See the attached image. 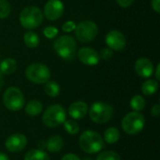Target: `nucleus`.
Masks as SVG:
<instances>
[{
	"label": "nucleus",
	"mask_w": 160,
	"mask_h": 160,
	"mask_svg": "<svg viewBox=\"0 0 160 160\" xmlns=\"http://www.w3.org/2000/svg\"><path fill=\"white\" fill-rule=\"evenodd\" d=\"M96 160H121V157L114 151H104L98 155Z\"/></svg>",
	"instance_id": "26"
},
{
	"label": "nucleus",
	"mask_w": 160,
	"mask_h": 160,
	"mask_svg": "<svg viewBox=\"0 0 160 160\" xmlns=\"http://www.w3.org/2000/svg\"><path fill=\"white\" fill-rule=\"evenodd\" d=\"M27 144V139L23 134H12L6 140L5 146L10 153H19L22 151Z\"/></svg>",
	"instance_id": "11"
},
{
	"label": "nucleus",
	"mask_w": 160,
	"mask_h": 160,
	"mask_svg": "<svg viewBox=\"0 0 160 160\" xmlns=\"http://www.w3.org/2000/svg\"><path fill=\"white\" fill-rule=\"evenodd\" d=\"M107 46L112 51H122L126 48L127 40L124 34L118 30H111L105 38Z\"/></svg>",
	"instance_id": "10"
},
{
	"label": "nucleus",
	"mask_w": 160,
	"mask_h": 160,
	"mask_svg": "<svg viewBox=\"0 0 160 160\" xmlns=\"http://www.w3.org/2000/svg\"><path fill=\"white\" fill-rule=\"evenodd\" d=\"M61 160H81V158L77 156V155H75V154H66Z\"/></svg>",
	"instance_id": "33"
},
{
	"label": "nucleus",
	"mask_w": 160,
	"mask_h": 160,
	"mask_svg": "<svg viewBox=\"0 0 160 160\" xmlns=\"http://www.w3.org/2000/svg\"><path fill=\"white\" fill-rule=\"evenodd\" d=\"M24 160H50V158L46 152L40 149H33L25 154Z\"/></svg>",
	"instance_id": "22"
},
{
	"label": "nucleus",
	"mask_w": 160,
	"mask_h": 160,
	"mask_svg": "<svg viewBox=\"0 0 160 160\" xmlns=\"http://www.w3.org/2000/svg\"><path fill=\"white\" fill-rule=\"evenodd\" d=\"M17 68V62L13 58H6L0 63V72L4 75H10L14 73Z\"/></svg>",
	"instance_id": "18"
},
{
	"label": "nucleus",
	"mask_w": 160,
	"mask_h": 160,
	"mask_svg": "<svg viewBox=\"0 0 160 160\" xmlns=\"http://www.w3.org/2000/svg\"><path fill=\"white\" fill-rule=\"evenodd\" d=\"M44 91L51 98H56L60 94V86L54 81H48L44 83Z\"/></svg>",
	"instance_id": "23"
},
{
	"label": "nucleus",
	"mask_w": 160,
	"mask_h": 160,
	"mask_svg": "<svg viewBox=\"0 0 160 160\" xmlns=\"http://www.w3.org/2000/svg\"><path fill=\"white\" fill-rule=\"evenodd\" d=\"M151 114H152L154 117H156V118L159 117V115H160L159 104H156V105H154V106L152 107V109H151Z\"/></svg>",
	"instance_id": "31"
},
{
	"label": "nucleus",
	"mask_w": 160,
	"mask_h": 160,
	"mask_svg": "<svg viewBox=\"0 0 160 160\" xmlns=\"http://www.w3.org/2000/svg\"><path fill=\"white\" fill-rule=\"evenodd\" d=\"M99 54V57L103 60H110L112 55H113V51L111 50L110 48H104L100 51V52L98 53Z\"/></svg>",
	"instance_id": "29"
},
{
	"label": "nucleus",
	"mask_w": 160,
	"mask_h": 160,
	"mask_svg": "<svg viewBox=\"0 0 160 160\" xmlns=\"http://www.w3.org/2000/svg\"><path fill=\"white\" fill-rule=\"evenodd\" d=\"M11 7L7 0H0V19L8 18L10 14Z\"/></svg>",
	"instance_id": "27"
},
{
	"label": "nucleus",
	"mask_w": 160,
	"mask_h": 160,
	"mask_svg": "<svg viewBox=\"0 0 160 160\" xmlns=\"http://www.w3.org/2000/svg\"><path fill=\"white\" fill-rule=\"evenodd\" d=\"M25 77L33 83L42 84L50 81L51 71L46 65L34 63L27 67L25 70Z\"/></svg>",
	"instance_id": "8"
},
{
	"label": "nucleus",
	"mask_w": 160,
	"mask_h": 160,
	"mask_svg": "<svg viewBox=\"0 0 160 160\" xmlns=\"http://www.w3.org/2000/svg\"><path fill=\"white\" fill-rule=\"evenodd\" d=\"M134 0H116L118 5L122 8H128L132 5Z\"/></svg>",
	"instance_id": "32"
},
{
	"label": "nucleus",
	"mask_w": 160,
	"mask_h": 160,
	"mask_svg": "<svg viewBox=\"0 0 160 160\" xmlns=\"http://www.w3.org/2000/svg\"><path fill=\"white\" fill-rule=\"evenodd\" d=\"M63 146H64V141L62 137L58 135H53L50 137L46 142V149L52 154L60 152Z\"/></svg>",
	"instance_id": "16"
},
{
	"label": "nucleus",
	"mask_w": 160,
	"mask_h": 160,
	"mask_svg": "<svg viewBox=\"0 0 160 160\" xmlns=\"http://www.w3.org/2000/svg\"><path fill=\"white\" fill-rule=\"evenodd\" d=\"M63 126H64V128L67 131V133H68L70 135H76L80 131V127L75 120H67L66 119L65 122L63 123Z\"/></svg>",
	"instance_id": "25"
},
{
	"label": "nucleus",
	"mask_w": 160,
	"mask_h": 160,
	"mask_svg": "<svg viewBox=\"0 0 160 160\" xmlns=\"http://www.w3.org/2000/svg\"><path fill=\"white\" fill-rule=\"evenodd\" d=\"M135 71L142 78H150L154 74L155 68L151 60L141 57L135 63Z\"/></svg>",
	"instance_id": "14"
},
{
	"label": "nucleus",
	"mask_w": 160,
	"mask_h": 160,
	"mask_svg": "<svg viewBox=\"0 0 160 160\" xmlns=\"http://www.w3.org/2000/svg\"><path fill=\"white\" fill-rule=\"evenodd\" d=\"M151 5H152V8L153 9L157 12V13H159L160 12V0H152L151 2Z\"/></svg>",
	"instance_id": "34"
},
{
	"label": "nucleus",
	"mask_w": 160,
	"mask_h": 160,
	"mask_svg": "<svg viewBox=\"0 0 160 160\" xmlns=\"http://www.w3.org/2000/svg\"><path fill=\"white\" fill-rule=\"evenodd\" d=\"M88 112V106L83 101H75L68 108V114L73 120L82 119Z\"/></svg>",
	"instance_id": "15"
},
{
	"label": "nucleus",
	"mask_w": 160,
	"mask_h": 160,
	"mask_svg": "<svg viewBox=\"0 0 160 160\" xmlns=\"http://www.w3.org/2000/svg\"><path fill=\"white\" fill-rule=\"evenodd\" d=\"M23 42L26 45V47L34 49L39 45V38L35 32L27 31L23 35Z\"/></svg>",
	"instance_id": "21"
},
{
	"label": "nucleus",
	"mask_w": 160,
	"mask_h": 160,
	"mask_svg": "<svg viewBox=\"0 0 160 160\" xmlns=\"http://www.w3.org/2000/svg\"><path fill=\"white\" fill-rule=\"evenodd\" d=\"M3 103L8 111L18 112L24 106L23 94L18 87L10 86L3 94Z\"/></svg>",
	"instance_id": "7"
},
{
	"label": "nucleus",
	"mask_w": 160,
	"mask_h": 160,
	"mask_svg": "<svg viewBox=\"0 0 160 160\" xmlns=\"http://www.w3.org/2000/svg\"><path fill=\"white\" fill-rule=\"evenodd\" d=\"M159 70H160V64H158V66H157V68H156V78H157V81H159L160 80Z\"/></svg>",
	"instance_id": "35"
},
{
	"label": "nucleus",
	"mask_w": 160,
	"mask_h": 160,
	"mask_svg": "<svg viewBox=\"0 0 160 160\" xmlns=\"http://www.w3.org/2000/svg\"><path fill=\"white\" fill-rule=\"evenodd\" d=\"M43 109L42 103L37 99H32L30 101L27 102V104L25 105V113L31 117H35L38 116L41 113Z\"/></svg>",
	"instance_id": "17"
},
{
	"label": "nucleus",
	"mask_w": 160,
	"mask_h": 160,
	"mask_svg": "<svg viewBox=\"0 0 160 160\" xmlns=\"http://www.w3.org/2000/svg\"><path fill=\"white\" fill-rule=\"evenodd\" d=\"M120 139V131L114 127L108 128L104 132V141L109 144L116 143Z\"/></svg>",
	"instance_id": "19"
},
{
	"label": "nucleus",
	"mask_w": 160,
	"mask_h": 160,
	"mask_svg": "<svg viewBox=\"0 0 160 160\" xmlns=\"http://www.w3.org/2000/svg\"><path fill=\"white\" fill-rule=\"evenodd\" d=\"M42 21L43 14L38 7H26L20 13V22L25 29H35L40 25Z\"/></svg>",
	"instance_id": "5"
},
{
	"label": "nucleus",
	"mask_w": 160,
	"mask_h": 160,
	"mask_svg": "<svg viewBox=\"0 0 160 160\" xmlns=\"http://www.w3.org/2000/svg\"><path fill=\"white\" fill-rule=\"evenodd\" d=\"M75 28H76V23L73 21H68L62 25V30L67 33H69V32L75 30Z\"/></svg>",
	"instance_id": "30"
},
{
	"label": "nucleus",
	"mask_w": 160,
	"mask_h": 160,
	"mask_svg": "<svg viewBox=\"0 0 160 160\" xmlns=\"http://www.w3.org/2000/svg\"><path fill=\"white\" fill-rule=\"evenodd\" d=\"M113 115V109L112 107L102 101H97L92 104L89 110V117L90 119L99 125L106 124L109 122Z\"/></svg>",
	"instance_id": "6"
},
{
	"label": "nucleus",
	"mask_w": 160,
	"mask_h": 160,
	"mask_svg": "<svg viewBox=\"0 0 160 160\" xmlns=\"http://www.w3.org/2000/svg\"><path fill=\"white\" fill-rule=\"evenodd\" d=\"M77 55H78L79 60L82 64L87 65V66L98 65L99 60H100L98 52L95 49L90 48V47H82V48H81L78 51Z\"/></svg>",
	"instance_id": "13"
},
{
	"label": "nucleus",
	"mask_w": 160,
	"mask_h": 160,
	"mask_svg": "<svg viewBox=\"0 0 160 160\" xmlns=\"http://www.w3.org/2000/svg\"><path fill=\"white\" fill-rule=\"evenodd\" d=\"M98 33V25L92 21H82L76 25L75 37L76 38L82 42L87 43L96 38Z\"/></svg>",
	"instance_id": "9"
},
{
	"label": "nucleus",
	"mask_w": 160,
	"mask_h": 160,
	"mask_svg": "<svg viewBox=\"0 0 160 160\" xmlns=\"http://www.w3.org/2000/svg\"><path fill=\"white\" fill-rule=\"evenodd\" d=\"M146 106L145 99L142 96L136 95L130 100V107L134 110V112H141Z\"/></svg>",
	"instance_id": "24"
},
{
	"label": "nucleus",
	"mask_w": 160,
	"mask_h": 160,
	"mask_svg": "<svg viewBox=\"0 0 160 160\" xmlns=\"http://www.w3.org/2000/svg\"><path fill=\"white\" fill-rule=\"evenodd\" d=\"M0 160H9V158H8V157L6 154L0 152Z\"/></svg>",
	"instance_id": "36"
},
{
	"label": "nucleus",
	"mask_w": 160,
	"mask_h": 160,
	"mask_svg": "<svg viewBox=\"0 0 160 160\" xmlns=\"http://www.w3.org/2000/svg\"><path fill=\"white\" fill-rule=\"evenodd\" d=\"M58 34V29L54 26H47L44 28L43 30V35L47 38H53L57 36Z\"/></svg>",
	"instance_id": "28"
},
{
	"label": "nucleus",
	"mask_w": 160,
	"mask_h": 160,
	"mask_svg": "<svg viewBox=\"0 0 160 160\" xmlns=\"http://www.w3.org/2000/svg\"><path fill=\"white\" fill-rule=\"evenodd\" d=\"M121 126L125 133L136 135L144 128L145 118L140 112H131L124 116Z\"/></svg>",
	"instance_id": "4"
},
{
	"label": "nucleus",
	"mask_w": 160,
	"mask_h": 160,
	"mask_svg": "<svg viewBox=\"0 0 160 160\" xmlns=\"http://www.w3.org/2000/svg\"><path fill=\"white\" fill-rule=\"evenodd\" d=\"M67 119V112L59 104H52L49 106L42 115V122L43 124L51 128H57L65 122Z\"/></svg>",
	"instance_id": "3"
},
{
	"label": "nucleus",
	"mask_w": 160,
	"mask_h": 160,
	"mask_svg": "<svg viewBox=\"0 0 160 160\" xmlns=\"http://www.w3.org/2000/svg\"><path fill=\"white\" fill-rule=\"evenodd\" d=\"M76 40L70 36H61L53 42L56 53L66 61H72L76 55Z\"/></svg>",
	"instance_id": "2"
},
{
	"label": "nucleus",
	"mask_w": 160,
	"mask_h": 160,
	"mask_svg": "<svg viewBox=\"0 0 160 160\" xmlns=\"http://www.w3.org/2000/svg\"><path fill=\"white\" fill-rule=\"evenodd\" d=\"M64 13V4L60 0H49L44 6V15L50 21L59 19Z\"/></svg>",
	"instance_id": "12"
},
{
	"label": "nucleus",
	"mask_w": 160,
	"mask_h": 160,
	"mask_svg": "<svg viewBox=\"0 0 160 160\" xmlns=\"http://www.w3.org/2000/svg\"><path fill=\"white\" fill-rule=\"evenodd\" d=\"M3 86H4V79H3V74H1L0 72V90L2 89Z\"/></svg>",
	"instance_id": "37"
},
{
	"label": "nucleus",
	"mask_w": 160,
	"mask_h": 160,
	"mask_svg": "<svg viewBox=\"0 0 160 160\" xmlns=\"http://www.w3.org/2000/svg\"><path fill=\"white\" fill-rule=\"evenodd\" d=\"M158 90V82L157 80H147L142 85V92L145 96H153Z\"/></svg>",
	"instance_id": "20"
},
{
	"label": "nucleus",
	"mask_w": 160,
	"mask_h": 160,
	"mask_svg": "<svg viewBox=\"0 0 160 160\" xmlns=\"http://www.w3.org/2000/svg\"><path fill=\"white\" fill-rule=\"evenodd\" d=\"M81 149L86 154H98L104 148V140L98 132L88 129L83 131L79 138Z\"/></svg>",
	"instance_id": "1"
}]
</instances>
